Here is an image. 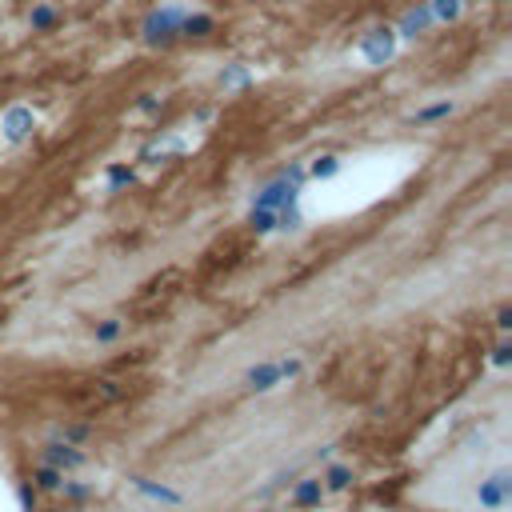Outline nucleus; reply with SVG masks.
I'll return each mask as SVG.
<instances>
[{
  "mask_svg": "<svg viewBox=\"0 0 512 512\" xmlns=\"http://www.w3.org/2000/svg\"><path fill=\"white\" fill-rule=\"evenodd\" d=\"M320 496H324V484H320V480H300V484L292 488V504H296V508H316Z\"/></svg>",
  "mask_w": 512,
  "mask_h": 512,
  "instance_id": "nucleus-7",
  "label": "nucleus"
},
{
  "mask_svg": "<svg viewBox=\"0 0 512 512\" xmlns=\"http://www.w3.org/2000/svg\"><path fill=\"white\" fill-rule=\"evenodd\" d=\"M508 360H512V344L500 340V344L492 348V364H496V368H508Z\"/></svg>",
  "mask_w": 512,
  "mask_h": 512,
  "instance_id": "nucleus-14",
  "label": "nucleus"
},
{
  "mask_svg": "<svg viewBox=\"0 0 512 512\" xmlns=\"http://www.w3.org/2000/svg\"><path fill=\"white\" fill-rule=\"evenodd\" d=\"M60 488H64V496H68L72 504H80V500H88V496H92V488H88V484H76V480H64Z\"/></svg>",
  "mask_w": 512,
  "mask_h": 512,
  "instance_id": "nucleus-10",
  "label": "nucleus"
},
{
  "mask_svg": "<svg viewBox=\"0 0 512 512\" xmlns=\"http://www.w3.org/2000/svg\"><path fill=\"white\" fill-rule=\"evenodd\" d=\"M476 496H480V504H484V508L500 512V508L508 504V496H512V472H508V468H500L492 480H480Z\"/></svg>",
  "mask_w": 512,
  "mask_h": 512,
  "instance_id": "nucleus-2",
  "label": "nucleus"
},
{
  "mask_svg": "<svg viewBox=\"0 0 512 512\" xmlns=\"http://www.w3.org/2000/svg\"><path fill=\"white\" fill-rule=\"evenodd\" d=\"M32 124H36V116H32L28 108H12L0 128H4V140H8V144H20V140L32 132Z\"/></svg>",
  "mask_w": 512,
  "mask_h": 512,
  "instance_id": "nucleus-5",
  "label": "nucleus"
},
{
  "mask_svg": "<svg viewBox=\"0 0 512 512\" xmlns=\"http://www.w3.org/2000/svg\"><path fill=\"white\" fill-rule=\"evenodd\" d=\"M360 52L368 56V64H384V60L392 56V32H388V28H372V32L364 36Z\"/></svg>",
  "mask_w": 512,
  "mask_h": 512,
  "instance_id": "nucleus-4",
  "label": "nucleus"
},
{
  "mask_svg": "<svg viewBox=\"0 0 512 512\" xmlns=\"http://www.w3.org/2000/svg\"><path fill=\"white\" fill-rule=\"evenodd\" d=\"M44 464H52V468H60V472H72V468L84 464V452L72 448L68 440H52V444L44 448Z\"/></svg>",
  "mask_w": 512,
  "mask_h": 512,
  "instance_id": "nucleus-3",
  "label": "nucleus"
},
{
  "mask_svg": "<svg viewBox=\"0 0 512 512\" xmlns=\"http://www.w3.org/2000/svg\"><path fill=\"white\" fill-rule=\"evenodd\" d=\"M108 184H112V188L132 184V168H108Z\"/></svg>",
  "mask_w": 512,
  "mask_h": 512,
  "instance_id": "nucleus-15",
  "label": "nucleus"
},
{
  "mask_svg": "<svg viewBox=\"0 0 512 512\" xmlns=\"http://www.w3.org/2000/svg\"><path fill=\"white\" fill-rule=\"evenodd\" d=\"M32 480H36V492H60L64 472H60V468H52V464H40V468L32 472Z\"/></svg>",
  "mask_w": 512,
  "mask_h": 512,
  "instance_id": "nucleus-8",
  "label": "nucleus"
},
{
  "mask_svg": "<svg viewBox=\"0 0 512 512\" xmlns=\"http://www.w3.org/2000/svg\"><path fill=\"white\" fill-rule=\"evenodd\" d=\"M336 168H340V164H336V156H320V160L312 164V176H316V180H324V176H332Z\"/></svg>",
  "mask_w": 512,
  "mask_h": 512,
  "instance_id": "nucleus-12",
  "label": "nucleus"
},
{
  "mask_svg": "<svg viewBox=\"0 0 512 512\" xmlns=\"http://www.w3.org/2000/svg\"><path fill=\"white\" fill-rule=\"evenodd\" d=\"M448 112H452V104H436V108H424L420 120H440V116H448Z\"/></svg>",
  "mask_w": 512,
  "mask_h": 512,
  "instance_id": "nucleus-16",
  "label": "nucleus"
},
{
  "mask_svg": "<svg viewBox=\"0 0 512 512\" xmlns=\"http://www.w3.org/2000/svg\"><path fill=\"white\" fill-rule=\"evenodd\" d=\"M84 436H88V428H84V424H72V428H64V440H68V444H80Z\"/></svg>",
  "mask_w": 512,
  "mask_h": 512,
  "instance_id": "nucleus-17",
  "label": "nucleus"
},
{
  "mask_svg": "<svg viewBox=\"0 0 512 512\" xmlns=\"http://www.w3.org/2000/svg\"><path fill=\"white\" fill-rule=\"evenodd\" d=\"M120 336V320H104V324H96V340L100 344H108V340H116Z\"/></svg>",
  "mask_w": 512,
  "mask_h": 512,
  "instance_id": "nucleus-13",
  "label": "nucleus"
},
{
  "mask_svg": "<svg viewBox=\"0 0 512 512\" xmlns=\"http://www.w3.org/2000/svg\"><path fill=\"white\" fill-rule=\"evenodd\" d=\"M132 488H136L140 496H148V500H160V504H180V500H184L176 488L156 484V480H148V476H132Z\"/></svg>",
  "mask_w": 512,
  "mask_h": 512,
  "instance_id": "nucleus-6",
  "label": "nucleus"
},
{
  "mask_svg": "<svg viewBox=\"0 0 512 512\" xmlns=\"http://www.w3.org/2000/svg\"><path fill=\"white\" fill-rule=\"evenodd\" d=\"M16 496H20V508H24V512H36V484L24 480V484L16 488Z\"/></svg>",
  "mask_w": 512,
  "mask_h": 512,
  "instance_id": "nucleus-11",
  "label": "nucleus"
},
{
  "mask_svg": "<svg viewBox=\"0 0 512 512\" xmlns=\"http://www.w3.org/2000/svg\"><path fill=\"white\" fill-rule=\"evenodd\" d=\"M300 372V360L296 356H288V360H264V364H256V368H248V388L252 392H272L280 380H292Z\"/></svg>",
  "mask_w": 512,
  "mask_h": 512,
  "instance_id": "nucleus-1",
  "label": "nucleus"
},
{
  "mask_svg": "<svg viewBox=\"0 0 512 512\" xmlns=\"http://www.w3.org/2000/svg\"><path fill=\"white\" fill-rule=\"evenodd\" d=\"M328 492H344L348 484H352V468L348 464H328V472H324V480H320Z\"/></svg>",
  "mask_w": 512,
  "mask_h": 512,
  "instance_id": "nucleus-9",
  "label": "nucleus"
},
{
  "mask_svg": "<svg viewBox=\"0 0 512 512\" xmlns=\"http://www.w3.org/2000/svg\"><path fill=\"white\" fill-rule=\"evenodd\" d=\"M52 512H60V508H52Z\"/></svg>",
  "mask_w": 512,
  "mask_h": 512,
  "instance_id": "nucleus-19",
  "label": "nucleus"
},
{
  "mask_svg": "<svg viewBox=\"0 0 512 512\" xmlns=\"http://www.w3.org/2000/svg\"><path fill=\"white\" fill-rule=\"evenodd\" d=\"M496 324H500V332H508V328H512V308H500V316H496Z\"/></svg>",
  "mask_w": 512,
  "mask_h": 512,
  "instance_id": "nucleus-18",
  "label": "nucleus"
}]
</instances>
